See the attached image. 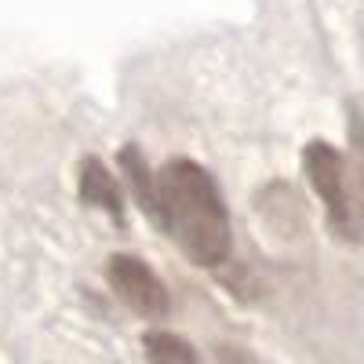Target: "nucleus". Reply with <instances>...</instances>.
Segmentation results:
<instances>
[{
    "mask_svg": "<svg viewBox=\"0 0 364 364\" xmlns=\"http://www.w3.org/2000/svg\"><path fill=\"white\" fill-rule=\"evenodd\" d=\"M161 193V226L175 237L190 262L197 266H223L230 259V215L223 193L200 164L178 157L168 161L157 175Z\"/></svg>",
    "mask_w": 364,
    "mask_h": 364,
    "instance_id": "nucleus-1",
    "label": "nucleus"
},
{
    "mask_svg": "<svg viewBox=\"0 0 364 364\" xmlns=\"http://www.w3.org/2000/svg\"><path fill=\"white\" fill-rule=\"evenodd\" d=\"M302 168H306L310 186L317 190V197L328 211V219L336 223V230L343 237H357L364 230V197L350 182L353 171L346 168V157L331 142L314 139L302 149Z\"/></svg>",
    "mask_w": 364,
    "mask_h": 364,
    "instance_id": "nucleus-2",
    "label": "nucleus"
},
{
    "mask_svg": "<svg viewBox=\"0 0 364 364\" xmlns=\"http://www.w3.org/2000/svg\"><path fill=\"white\" fill-rule=\"evenodd\" d=\"M106 281L124 306L146 321H161L168 314V288L164 281L135 255H109Z\"/></svg>",
    "mask_w": 364,
    "mask_h": 364,
    "instance_id": "nucleus-3",
    "label": "nucleus"
},
{
    "mask_svg": "<svg viewBox=\"0 0 364 364\" xmlns=\"http://www.w3.org/2000/svg\"><path fill=\"white\" fill-rule=\"evenodd\" d=\"M80 200L84 204H95L109 215L120 219V190H117V178L109 175V168L99 157H84L80 161Z\"/></svg>",
    "mask_w": 364,
    "mask_h": 364,
    "instance_id": "nucleus-4",
    "label": "nucleus"
},
{
    "mask_svg": "<svg viewBox=\"0 0 364 364\" xmlns=\"http://www.w3.org/2000/svg\"><path fill=\"white\" fill-rule=\"evenodd\" d=\"M120 168L128 171V182H132V190H135V197H139V208H142L146 215L161 226V193H157V175L146 168V161H142V154H139V146H124V154H120Z\"/></svg>",
    "mask_w": 364,
    "mask_h": 364,
    "instance_id": "nucleus-5",
    "label": "nucleus"
},
{
    "mask_svg": "<svg viewBox=\"0 0 364 364\" xmlns=\"http://www.w3.org/2000/svg\"><path fill=\"white\" fill-rule=\"evenodd\" d=\"M142 350H146L149 364H200L193 343L175 336V331H164V328L146 331V336H142Z\"/></svg>",
    "mask_w": 364,
    "mask_h": 364,
    "instance_id": "nucleus-6",
    "label": "nucleus"
},
{
    "mask_svg": "<svg viewBox=\"0 0 364 364\" xmlns=\"http://www.w3.org/2000/svg\"><path fill=\"white\" fill-rule=\"evenodd\" d=\"M353 154H357V175H360V197H364V124L353 120Z\"/></svg>",
    "mask_w": 364,
    "mask_h": 364,
    "instance_id": "nucleus-7",
    "label": "nucleus"
}]
</instances>
